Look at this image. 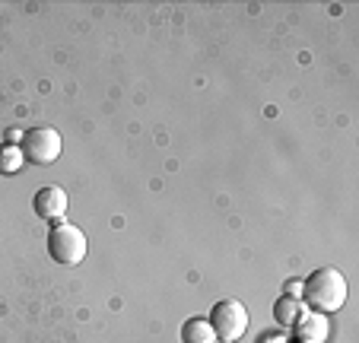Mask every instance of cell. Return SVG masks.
I'll list each match as a JSON object with an SVG mask.
<instances>
[{
    "label": "cell",
    "instance_id": "obj_1",
    "mask_svg": "<svg viewBox=\"0 0 359 343\" xmlns=\"http://www.w3.org/2000/svg\"><path fill=\"white\" fill-rule=\"evenodd\" d=\"M302 299L312 305L315 311L327 315V311H340L346 302V280L337 267H318L309 274L302 283Z\"/></svg>",
    "mask_w": 359,
    "mask_h": 343
},
{
    "label": "cell",
    "instance_id": "obj_5",
    "mask_svg": "<svg viewBox=\"0 0 359 343\" xmlns=\"http://www.w3.org/2000/svg\"><path fill=\"white\" fill-rule=\"evenodd\" d=\"M32 207L39 213V220L64 222V216H67V191L57 188V184H45V188L35 191Z\"/></svg>",
    "mask_w": 359,
    "mask_h": 343
},
{
    "label": "cell",
    "instance_id": "obj_2",
    "mask_svg": "<svg viewBox=\"0 0 359 343\" xmlns=\"http://www.w3.org/2000/svg\"><path fill=\"white\" fill-rule=\"evenodd\" d=\"M48 255L64 267H76L86 257V236L70 222H55L48 232Z\"/></svg>",
    "mask_w": 359,
    "mask_h": 343
},
{
    "label": "cell",
    "instance_id": "obj_7",
    "mask_svg": "<svg viewBox=\"0 0 359 343\" xmlns=\"http://www.w3.org/2000/svg\"><path fill=\"white\" fill-rule=\"evenodd\" d=\"M182 340L184 343H217V334H213L207 318H188L182 324Z\"/></svg>",
    "mask_w": 359,
    "mask_h": 343
},
{
    "label": "cell",
    "instance_id": "obj_3",
    "mask_svg": "<svg viewBox=\"0 0 359 343\" xmlns=\"http://www.w3.org/2000/svg\"><path fill=\"white\" fill-rule=\"evenodd\" d=\"M210 328L213 334H219V340L236 343L248 330V311H245V305L238 299H219L210 311Z\"/></svg>",
    "mask_w": 359,
    "mask_h": 343
},
{
    "label": "cell",
    "instance_id": "obj_6",
    "mask_svg": "<svg viewBox=\"0 0 359 343\" xmlns=\"http://www.w3.org/2000/svg\"><path fill=\"white\" fill-rule=\"evenodd\" d=\"M299 343H325L327 340V318L321 311H302V315L292 321Z\"/></svg>",
    "mask_w": 359,
    "mask_h": 343
},
{
    "label": "cell",
    "instance_id": "obj_4",
    "mask_svg": "<svg viewBox=\"0 0 359 343\" xmlns=\"http://www.w3.org/2000/svg\"><path fill=\"white\" fill-rule=\"evenodd\" d=\"M22 156L35 166H51L61 156V134L55 128H32L22 134Z\"/></svg>",
    "mask_w": 359,
    "mask_h": 343
},
{
    "label": "cell",
    "instance_id": "obj_9",
    "mask_svg": "<svg viewBox=\"0 0 359 343\" xmlns=\"http://www.w3.org/2000/svg\"><path fill=\"white\" fill-rule=\"evenodd\" d=\"M22 168V149L20 147H0V172H7V175H13V172H20Z\"/></svg>",
    "mask_w": 359,
    "mask_h": 343
},
{
    "label": "cell",
    "instance_id": "obj_8",
    "mask_svg": "<svg viewBox=\"0 0 359 343\" xmlns=\"http://www.w3.org/2000/svg\"><path fill=\"white\" fill-rule=\"evenodd\" d=\"M273 315H277L280 324H292L299 315H302V305H299V299L283 296V299H277V305H273Z\"/></svg>",
    "mask_w": 359,
    "mask_h": 343
},
{
    "label": "cell",
    "instance_id": "obj_10",
    "mask_svg": "<svg viewBox=\"0 0 359 343\" xmlns=\"http://www.w3.org/2000/svg\"><path fill=\"white\" fill-rule=\"evenodd\" d=\"M217 343H232V340H217Z\"/></svg>",
    "mask_w": 359,
    "mask_h": 343
}]
</instances>
